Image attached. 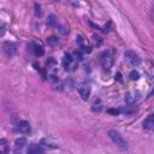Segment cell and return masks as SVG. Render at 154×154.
I'll return each mask as SVG.
<instances>
[{
	"label": "cell",
	"mask_w": 154,
	"mask_h": 154,
	"mask_svg": "<svg viewBox=\"0 0 154 154\" xmlns=\"http://www.w3.org/2000/svg\"><path fill=\"white\" fill-rule=\"evenodd\" d=\"M108 136H109V138L112 140V142H113L117 147H119L120 149H128V142H126V140L122 136L120 132H118V131H116V130H109V131H108Z\"/></svg>",
	"instance_id": "obj_1"
},
{
	"label": "cell",
	"mask_w": 154,
	"mask_h": 154,
	"mask_svg": "<svg viewBox=\"0 0 154 154\" xmlns=\"http://www.w3.org/2000/svg\"><path fill=\"white\" fill-rule=\"evenodd\" d=\"M100 63L102 65V67L105 70H109L111 66H112V63H113V58H112V54H111V51H105L101 53L100 55Z\"/></svg>",
	"instance_id": "obj_2"
},
{
	"label": "cell",
	"mask_w": 154,
	"mask_h": 154,
	"mask_svg": "<svg viewBox=\"0 0 154 154\" xmlns=\"http://www.w3.org/2000/svg\"><path fill=\"white\" fill-rule=\"evenodd\" d=\"M124 58H125V60H126L130 65H132V66H137V65L141 64V58H140L138 54H136L134 51H125Z\"/></svg>",
	"instance_id": "obj_3"
},
{
	"label": "cell",
	"mask_w": 154,
	"mask_h": 154,
	"mask_svg": "<svg viewBox=\"0 0 154 154\" xmlns=\"http://www.w3.org/2000/svg\"><path fill=\"white\" fill-rule=\"evenodd\" d=\"M2 52L5 53L6 57L11 58L16 54L17 52V45L14 42H11V41H6L2 43Z\"/></svg>",
	"instance_id": "obj_4"
},
{
	"label": "cell",
	"mask_w": 154,
	"mask_h": 154,
	"mask_svg": "<svg viewBox=\"0 0 154 154\" xmlns=\"http://www.w3.org/2000/svg\"><path fill=\"white\" fill-rule=\"evenodd\" d=\"M77 89H78V93H79L81 97H82L84 101H87V100L89 99V96H90V91H91L90 85H89L88 83H81V84L78 85Z\"/></svg>",
	"instance_id": "obj_5"
},
{
	"label": "cell",
	"mask_w": 154,
	"mask_h": 154,
	"mask_svg": "<svg viewBox=\"0 0 154 154\" xmlns=\"http://www.w3.org/2000/svg\"><path fill=\"white\" fill-rule=\"evenodd\" d=\"M17 128H18L19 132H22L24 135H28L31 132V126H30L29 122H26V120H19L17 124Z\"/></svg>",
	"instance_id": "obj_6"
},
{
	"label": "cell",
	"mask_w": 154,
	"mask_h": 154,
	"mask_svg": "<svg viewBox=\"0 0 154 154\" xmlns=\"http://www.w3.org/2000/svg\"><path fill=\"white\" fill-rule=\"evenodd\" d=\"M30 51L36 55V57H42L45 54V49L41 45L38 43H35V42H31L30 43Z\"/></svg>",
	"instance_id": "obj_7"
},
{
	"label": "cell",
	"mask_w": 154,
	"mask_h": 154,
	"mask_svg": "<svg viewBox=\"0 0 154 154\" xmlns=\"http://www.w3.org/2000/svg\"><path fill=\"white\" fill-rule=\"evenodd\" d=\"M124 100H125L126 103H136L140 100V94L137 91H130L125 95Z\"/></svg>",
	"instance_id": "obj_8"
},
{
	"label": "cell",
	"mask_w": 154,
	"mask_h": 154,
	"mask_svg": "<svg viewBox=\"0 0 154 154\" xmlns=\"http://www.w3.org/2000/svg\"><path fill=\"white\" fill-rule=\"evenodd\" d=\"M63 65H64L65 70H71L72 66H76L75 63H73V58L71 57L70 53H66L64 55V58H63Z\"/></svg>",
	"instance_id": "obj_9"
},
{
	"label": "cell",
	"mask_w": 154,
	"mask_h": 154,
	"mask_svg": "<svg viewBox=\"0 0 154 154\" xmlns=\"http://www.w3.org/2000/svg\"><path fill=\"white\" fill-rule=\"evenodd\" d=\"M153 126H154V116H153V114H149V116L143 120V129L147 130V131H149V130L153 129Z\"/></svg>",
	"instance_id": "obj_10"
},
{
	"label": "cell",
	"mask_w": 154,
	"mask_h": 154,
	"mask_svg": "<svg viewBox=\"0 0 154 154\" xmlns=\"http://www.w3.org/2000/svg\"><path fill=\"white\" fill-rule=\"evenodd\" d=\"M43 152H45V148L41 144L32 143L28 147V153H30V154H38V153H43Z\"/></svg>",
	"instance_id": "obj_11"
},
{
	"label": "cell",
	"mask_w": 154,
	"mask_h": 154,
	"mask_svg": "<svg viewBox=\"0 0 154 154\" xmlns=\"http://www.w3.org/2000/svg\"><path fill=\"white\" fill-rule=\"evenodd\" d=\"M26 144V140L24 137H20V138H17L14 141V152H20Z\"/></svg>",
	"instance_id": "obj_12"
},
{
	"label": "cell",
	"mask_w": 154,
	"mask_h": 154,
	"mask_svg": "<svg viewBox=\"0 0 154 154\" xmlns=\"http://www.w3.org/2000/svg\"><path fill=\"white\" fill-rule=\"evenodd\" d=\"M137 112V106L136 103H128V106H125V108L123 109V113L126 116H131L134 113Z\"/></svg>",
	"instance_id": "obj_13"
},
{
	"label": "cell",
	"mask_w": 154,
	"mask_h": 154,
	"mask_svg": "<svg viewBox=\"0 0 154 154\" xmlns=\"http://www.w3.org/2000/svg\"><path fill=\"white\" fill-rule=\"evenodd\" d=\"M47 24L51 25V26H57V24H58L57 17H55L54 14H49L48 18H47Z\"/></svg>",
	"instance_id": "obj_14"
},
{
	"label": "cell",
	"mask_w": 154,
	"mask_h": 154,
	"mask_svg": "<svg viewBox=\"0 0 154 154\" xmlns=\"http://www.w3.org/2000/svg\"><path fill=\"white\" fill-rule=\"evenodd\" d=\"M47 43H48L49 46H54V45H58V43H59V40H58L57 37H54V36H51V37L47 40Z\"/></svg>",
	"instance_id": "obj_15"
},
{
	"label": "cell",
	"mask_w": 154,
	"mask_h": 154,
	"mask_svg": "<svg viewBox=\"0 0 154 154\" xmlns=\"http://www.w3.org/2000/svg\"><path fill=\"white\" fill-rule=\"evenodd\" d=\"M57 30H58L60 34H63V35L67 34V31H69L66 26H64V25H59V24H57Z\"/></svg>",
	"instance_id": "obj_16"
},
{
	"label": "cell",
	"mask_w": 154,
	"mask_h": 154,
	"mask_svg": "<svg viewBox=\"0 0 154 154\" xmlns=\"http://www.w3.org/2000/svg\"><path fill=\"white\" fill-rule=\"evenodd\" d=\"M34 8H35V14L37 17H41L42 16V10H41V6L38 4H35L34 5Z\"/></svg>",
	"instance_id": "obj_17"
},
{
	"label": "cell",
	"mask_w": 154,
	"mask_h": 154,
	"mask_svg": "<svg viewBox=\"0 0 154 154\" xmlns=\"http://www.w3.org/2000/svg\"><path fill=\"white\" fill-rule=\"evenodd\" d=\"M138 78H140V73H138L137 71L132 70V71L130 72V79H132V81H137Z\"/></svg>",
	"instance_id": "obj_18"
},
{
	"label": "cell",
	"mask_w": 154,
	"mask_h": 154,
	"mask_svg": "<svg viewBox=\"0 0 154 154\" xmlns=\"http://www.w3.org/2000/svg\"><path fill=\"white\" fill-rule=\"evenodd\" d=\"M48 79H49L52 83H54V82H58V81H59V78H58L55 75H51V76L48 77Z\"/></svg>",
	"instance_id": "obj_19"
},
{
	"label": "cell",
	"mask_w": 154,
	"mask_h": 154,
	"mask_svg": "<svg viewBox=\"0 0 154 154\" xmlns=\"http://www.w3.org/2000/svg\"><path fill=\"white\" fill-rule=\"evenodd\" d=\"M5 31H6V25H5L4 23H1V24H0V36L4 35Z\"/></svg>",
	"instance_id": "obj_20"
},
{
	"label": "cell",
	"mask_w": 154,
	"mask_h": 154,
	"mask_svg": "<svg viewBox=\"0 0 154 154\" xmlns=\"http://www.w3.org/2000/svg\"><path fill=\"white\" fill-rule=\"evenodd\" d=\"M101 109V105L100 103H94V106H93V111H100Z\"/></svg>",
	"instance_id": "obj_21"
},
{
	"label": "cell",
	"mask_w": 154,
	"mask_h": 154,
	"mask_svg": "<svg viewBox=\"0 0 154 154\" xmlns=\"http://www.w3.org/2000/svg\"><path fill=\"white\" fill-rule=\"evenodd\" d=\"M119 109H108V113H112V114H119Z\"/></svg>",
	"instance_id": "obj_22"
},
{
	"label": "cell",
	"mask_w": 154,
	"mask_h": 154,
	"mask_svg": "<svg viewBox=\"0 0 154 154\" xmlns=\"http://www.w3.org/2000/svg\"><path fill=\"white\" fill-rule=\"evenodd\" d=\"M54 1H57V0H54Z\"/></svg>",
	"instance_id": "obj_23"
}]
</instances>
